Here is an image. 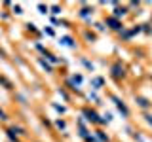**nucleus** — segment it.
Wrapping results in <instances>:
<instances>
[{
    "instance_id": "f257e3e1",
    "label": "nucleus",
    "mask_w": 152,
    "mask_h": 142,
    "mask_svg": "<svg viewBox=\"0 0 152 142\" xmlns=\"http://www.w3.org/2000/svg\"><path fill=\"white\" fill-rule=\"evenodd\" d=\"M84 116H86V120L91 121V123H104V120H99L97 112H95V110H89V108H86V110H84Z\"/></svg>"
},
{
    "instance_id": "f03ea898",
    "label": "nucleus",
    "mask_w": 152,
    "mask_h": 142,
    "mask_svg": "<svg viewBox=\"0 0 152 142\" xmlns=\"http://www.w3.org/2000/svg\"><path fill=\"white\" fill-rule=\"evenodd\" d=\"M107 25H110V28L112 30H122L124 28V25H122V21L120 19H116V17H107Z\"/></svg>"
},
{
    "instance_id": "7ed1b4c3",
    "label": "nucleus",
    "mask_w": 152,
    "mask_h": 142,
    "mask_svg": "<svg viewBox=\"0 0 152 142\" xmlns=\"http://www.w3.org/2000/svg\"><path fill=\"white\" fill-rule=\"evenodd\" d=\"M112 76L114 78H124V76H126V68H124L120 63H114L112 64Z\"/></svg>"
},
{
    "instance_id": "20e7f679",
    "label": "nucleus",
    "mask_w": 152,
    "mask_h": 142,
    "mask_svg": "<svg viewBox=\"0 0 152 142\" xmlns=\"http://www.w3.org/2000/svg\"><path fill=\"white\" fill-rule=\"evenodd\" d=\"M114 101H116L118 110H120V112L124 114V117H127V116H129V110H127V106H126V104H124V102L120 101V99H116V97H114Z\"/></svg>"
},
{
    "instance_id": "39448f33",
    "label": "nucleus",
    "mask_w": 152,
    "mask_h": 142,
    "mask_svg": "<svg viewBox=\"0 0 152 142\" xmlns=\"http://www.w3.org/2000/svg\"><path fill=\"white\" fill-rule=\"evenodd\" d=\"M126 13H127V8L126 6H118V4H116V9H114V13H112V17H124V15H126Z\"/></svg>"
},
{
    "instance_id": "423d86ee",
    "label": "nucleus",
    "mask_w": 152,
    "mask_h": 142,
    "mask_svg": "<svg viewBox=\"0 0 152 142\" xmlns=\"http://www.w3.org/2000/svg\"><path fill=\"white\" fill-rule=\"evenodd\" d=\"M135 102L139 104L141 108H150V102L146 101V99H142V97H135Z\"/></svg>"
},
{
    "instance_id": "0eeeda50",
    "label": "nucleus",
    "mask_w": 152,
    "mask_h": 142,
    "mask_svg": "<svg viewBox=\"0 0 152 142\" xmlns=\"http://www.w3.org/2000/svg\"><path fill=\"white\" fill-rule=\"evenodd\" d=\"M61 42H63L65 46H69V47H76L74 40H72V38H70V36H65V38H63V40H61Z\"/></svg>"
},
{
    "instance_id": "6e6552de",
    "label": "nucleus",
    "mask_w": 152,
    "mask_h": 142,
    "mask_svg": "<svg viewBox=\"0 0 152 142\" xmlns=\"http://www.w3.org/2000/svg\"><path fill=\"white\" fill-rule=\"evenodd\" d=\"M97 136H99V140H101V142H108V136L104 135V133H101V131H97Z\"/></svg>"
},
{
    "instance_id": "1a4fd4ad",
    "label": "nucleus",
    "mask_w": 152,
    "mask_h": 142,
    "mask_svg": "<svg viewBox=\"0 0 152 142\" xmlns=\"http://www.w3.org/2000/svg\"><path fill=\"white\" fill-rule=\"evenodd\" d=\"M0 82H2L4 85H6V89H12V83H10V82H8L6 78H2V76H0Z\"/></svg>"
},
{
    "instance_id": "9d476101",
    "label": "nucleus",
    "mask_w": 152,
    "mask_h": 142,
    "mask_svg": "<svg viewBox=\"0 0 152 142\" xmlns=\"http://www.w3.org/2000/svg\"><path fill=\"white\" fill-rule=\"evenodd\" d=\"M38 9H40V13H48V6H44V4H38Z\"/></svg>"
},
{
    "instance_id": "9b49d317",
    "label": "nucleus",
    "mask_w": 152,
    "mask_h": 142,
    "mask_svg": "<svg viewBox=\"0 0 152 142\" xmlns=\"http://www.w3.org/2000/svg\"><path fill=\"white\" fill-rule=\"evenodd\" d=\"M93 83L97 85V89H99V87H101V85H103V80H101V78H95V82H93Z\"/></svg>"
},
{
    "instance_id": "f8f14e48",
    "label": "nucleus",
    "mask_w": 152,
    "mask_h": 142,
    "mask_svg": "<svg viewBox=\"0 0 152 142\" xmlns=\"http://www.w3.org/2000/svg\"><path fill=\"white\" fill-rule=\"evenodd\" d=\"M40 63H42V66H44L48 72H51V66H50V64H46V61H40Z\"/></svg>"
},
{
    "instance_id": "ddd939ff",
    "label": "nucleus",
    "mask_w": 152,
    "mask_h": 142,
    "mask_svg": "<svg viewBox=\"0 0 152 142\" xmlns=\"http://www.w3.org/2000/svg\"><path fill=\"white\" fill-rule=\"evenodd\" d=\"M57 127H59V129H65V121L63 120H57Z\"/></svg>"
},
{
    "instance_id": "4468645a",
    "label": "nucleus",
    "mask_w": 152,
    "mask_h": 142,
    "mask_svg": "<svg viewBox=\"0 0 152 142\" xmlns=\"http://www.w3.org/2000/svg\"><path fill=\"white\" fill-rule=\"evenodd\" d=\"M13 12H15L17 15H19V13H23V12H21V6H13Z\"/></svg>"
},
{
    "instance_id": "2eb2a0df",
    "label": "nucleus",
    "mask_w": 152,
    "mask_h": 142,
    "mask_svg": "<svg viewBox=\"0 0 152 142\" xmlns=\"http://www.w3.org/2000/svg\"><path fill=\"white\" fill-rule=\"evenodd\" d=\"M145 117H146V121H148L150 125H152V114H145Z\"/></svg>"
},
{
    "instance_id": "dca6fc26",
    "label": "nucleus",
    "mask_w": 152,
    "mask_h": 142,
    "mask_svg": "<svg viewBox=\"0 0 152 142\" xmlns=\"http://www.w3.org/2000/svg\"><path fill=\"white\" fill-rule=\"evenodd\" d=\"M51 9H53V13H61V8H59V6H53Z\"/></svg>"
},
{
    "instance_id": "f3484780",
    "label": "nucleus",
    "mask_w": 152,
    "mask_h": 142,
    "mask_svg": "<svg viewBox=\"0 0 152 142\" xmlns=\"http://www.w3.org/2000/svg\"><path fill=\"white\" fill-rule=\"evenodd\" d=\"M0 120H6V114H4L2 110H0Z\"/></svg>"
}]
</instances>
